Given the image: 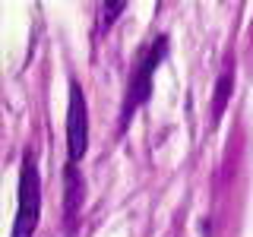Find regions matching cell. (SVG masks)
<instances>
[{"instance_id": "cell-1", "label": "cell", "mask_w": 253, "mask_h": 237, "mask_svg": "<svg viewBox=\"0 0 253 237\" xmlns=\"http://www.w3.org/2000/svg\"><path fill=\"white\" fill-rule=\"evenodd\" d=\"M42 221V174H38L35 149H26L19 161V187H16V218L10 237H35Z\"/></svg>"}, {"instance_id": "cell-2", "label": "cell", "mask_w": 253, "mask_h": 237, "mask_svg": "<svg viewBox=\"0 0 253 237\" xmlns=\"http://www.w3.org/2000/svg\"><path fill=\"white\" fill-rule=\"evenodd\" d=\"M165 54H168V38L158 35L155 41L146 47V54L139 57L136 70H133V76H130V85H126V98H124V108H121V126L130 123V117L149 101V95H152V76H155L158 63L165 60Z\"/></svg>"}, {"instance_id": "cell-3", "label": "cell", "mask_w": 253, "mask_h": 237, "mask_svg": "<svg viewBox=\"0 0 253 237\" xmlns=\"http://www.w3.org/2000/svg\"><path fill=\"white\" fill-rule=\"evenodd\" d=\"M89 152V105L76 79H70L67 101V164H79Z\"/></svg>"}, {"instance_id": "cell-4", "label": "cell", "mask_w": 253, "mask_h": 237, "mask_svg": "<svg viewBox=\"0 0 253 237\" xmlns=\"http://www.w3.org/2000/svg\"><path fill=\"white\" fill-rule=\"evenodd\" d=\"M63 215H67V228L73 231L76 228V218H79V209H83V193H85V184L79 177L76 164H67L63 168Z\"/></svg>"}, {"instance_id": "cell-5", "label": "cell", "mask_w": 253, "mask_h": 237, "mask_svg": "<svg viewBox=\"0 0 253 237\" xmlns=\"http://www.w3.org/2000/svg\"><path fill=\"white\" fill-rule=\"evenodd\" d=\"M231 89H234V73L228 70V73L218 79V85H215V120L221 117V111H225V101H228V92Z\"/></svg>"}, {"instance_id": "cell-6", "label": "cell", "mask_w": 253, "mask_h": 237, "mask_svg": "<svg viewBox=\"0 0 253 237\" xmlns=\"http://www.w3.org/2000/svg\"><path fill=\"white\" fill-rule=\"evenodd\" d=\"M124 10H126L124 0H117V3H108L105 10H101V16H105V19H101V22H105V29L111 26V22H114V16H117V13H124Z\"/></svg>"}]
</instances>
